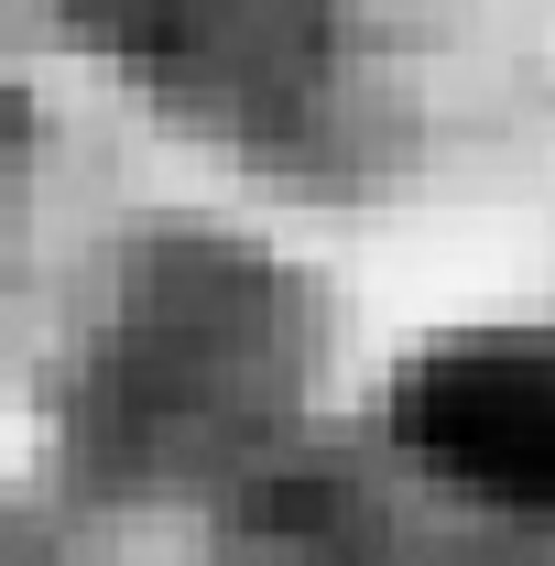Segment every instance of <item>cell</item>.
Returning <instances> with one entry per match:
<instances>
[{
    "label": "cell",
    "mask_w": 555,
    "mask_h": 566,
    "mask_svg": "<svg viewBox=\"0 0 555 566\" xmlns=\"http://www.w3.org/2000/svg\"><path fill=\"white\" fill-rule=\"evenodd\" d=\"M392 436L512 523H555V327H458L392 370Z\"/></svg>",
    "instance_id": "3957f363"
},
{
    "label": "cell",
    "mask_w": 555,
    "mask_h": 566,
    "mask_svg": "<svg viewBox=\"0 0 555 566\" xmlns=\"http://www.w3.org/2000/svg\"><path fill=\"white\" fill-rule=\"evenodd\" d=\"M142 98L208 153L283 186H370L392 164L404 98L359 44L348 0H66Z\"/></svg>",
    "instance_id": "7a4b0ae2"
},
{
    "label": "cell",
    "mask_w": 555,
    "mask_h": 566,
    "mask_svg": "<svg viewBox=\"0 0 555 566\" xmlns=\"http://www.w3.org/2000/svg\"><path fill=\"white\" fill-rule=\"evenodd\" d=\"M305 359H316L305 283L240 240L164 229L121 262L98 338L76 359V469L98 491H175L251 469L305 392Z\"/></svg>",
    "instance_id": "6da1fadb"
}]
</instances>
